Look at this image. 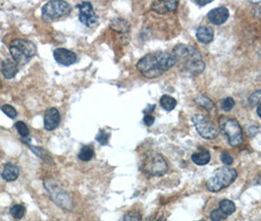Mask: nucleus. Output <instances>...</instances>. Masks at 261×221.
Wrapping results in <instances>:
<instances>
[{"label": "nucleus", "mask_w": 261, "mask_h": 221, "mask_svg": "<svg viewBox=\"0 0 261 221\" xmlns=\"http://www.w3.org/2000/svg\"><path fill=\"white\" fill-rule=\"evenodd\" d=\"M178 2L174 0L166 1V0H160V1H153L152 3V9L157 14H166L171 11H174L177 8Z\"/></svg>", "instance_id": "4468645a"}, {"label": "nucleus", "mask_w": 261, "mask_h": 221, "mask_svg": "<svg viewBox=\"0 0 261 221\" xmlns=\"http://www.w3.org/2000/svg\"><path fill=\"white\" fill-rule=\"evenodd\" d=\"M256 112H257V115L259 116V118H261V103L257 105V109H256Z\"/></svg>", "instance_id": "e433bc0d"}, {"label": "nucleus", "mask_w": 261, "mask_h": 221, "mask_svg": "<svg viewBox=\"0 0 261 221\" xmlns=\"http://www.w3.org/2000/svg\"><path fill=\"white\" fill-rule=\"evenodd\" d=\"M220 158H221V161H222L225 165H227V166L232 165L233 162H234V158L232 157V155H231L230 154L226 153V152H224V153L221 154Z\"/></svg>", "instance_id": "473e14b6"}, {"label": "nucleus", "mask_w": 261, "mask_h": 221, "mask_svg": "<svg viewBox=\"0 0 261 221\" xmlns=\"http://www.w3.org/2000/svg\"><path fill=\"white\" fill-rule=\"evenodd\" d=\"M9 51L17 64L25 65L37 54V46L31 41L17 39L11 42Z\"/></svg>", "instance_id": "20e7f679"}, {"label": "nucleus", "mask_w": 261, "mask_h": 221, "mask_svg": "<svg viewBox=\"0 0 261 221\" xmlns=\"http://www.w3.org/2000/svg\"><path fill=\"white\" fill-rule=\"evenodd\" d=\"M19 174H20L19 167L17 165H15V164L9 162V163L5 164L1 176L5 181L13 182L19 177Z\"/></svg>", "instance_id": "f3484780"}, {"label": "nucleus", "mask_w": 261, "mask_h": 221, "mask_svg": "<svg viewBox=\"0 0 261 221\" xmlns=\"http://www.w3.org/2000/svg\"><path fill=\"white\" fill-rule=\"evenodd\" d=\"M214 32L210 27L202 26L196 31V39L201 44H209L213 41Z\"/></svg>", "instance_id": "a211bd4d"}, {"label": "nucleus", "mask_w": 261, "mask_h": 221, "mask_svg": "<svg viewBox=\"0 0 261 221\" xmlns=\"http://www.w3.org/2000/svg\"><path fill=\"white\" fill-rule=\"evenodd\" d=\"M220 128L232 147H239L243 143L242 130L239 123L234 118L221 117Z\"/></svg>", "instance_id": "423d86ee"}, {"label": "nucleus", "mask_w": 261, "mask_h": 221, "mask_svg": "<svg viewBox=\"0 0 261 221\" xmlns=\"http://www.w3.org/2000/svg\"><path fill=\"white\" fill-rule=\"evenodd\" d=\"M236 169L230 166H223L216 169L213 175L207 180L206 188L208 191L217 193L224 188L229 187L237 178Z\"/></svg>", "instance_id": "7ed1b4c3"}, {"label": "nucleus", "mask_w": 261, "mask_h": 221, "mask_svg": "<svg viewBox=\"0 0 261 221\" xmlns=\"http://www.w3.org/2000/svg\"><path fill=\"white\" fill-rule=\"evenodd\" d=\"M53 56H54L55 61L63 66H70L76 63L78 60L76 53H74L73 51L69 49L62 48V47L56 48L53 52Z\"/></svg>", "instance_id": "9b49d317"}, {"label": "nucleus", "mask_w": 261, "mask_h": 221, "mask_svg": "<svg viewBox=\"0 0 261 221\" xmlns=\"http://www.w3.org/2000/svg\"><path fill=\"white\" fill-rule=\"evenodd\" d=\"M44 188L54 203H56L61 208L72 210L74 206L73 199H71L70 195L54 179L51 178L45 180Z\"/></svg>", "instance_id": "39448f33"}, {"label": "nucleus", "mask_w": 261, "mask_h": 221, "mask_svg": "<svg viewBox=\"0 0 261 221\" xmlns=\"http://www.w3.org/2000/svg\"><path fill=\"white\" fill-rule=\"evenodd\" d=\"M17 63L11 59H5L1 64V72L6 79L14 78L18 73Z\"/></svg>", "instance_id": "2eb2a0df"}, {"label": "nucleus", "mask_w": 261, "mask_h": 221, "mask_svg": "<svg viewBox=\"0 0 261 221\" xmlns=\"http://www.w3.org/2000/svg\"><path fill=\"white\" fill-rule=\"evenodd\" d=\"M248 132H249V134H250L251 136H254V135L258 132V128H257L256 126H250V127L248 128Z\"/></svg>", "instance_id": "c9c22d12"}, {"label": "nucleus", "mask_w": 261, "mask_h": 221, "mask_svg": "<svg viewBox=\"0 0 261 221\" xmlns=\"http://www.w3.org/2000/svg\"><path fill=\"white\" fill-rule=\"evenodd\" d=\"M154 121H155L154 117L152 116L151 114H147V115L144 117V122H145V124H146L147 126H149V127H151L152 125H153Z\"/></svg>", "instance_id": "72a5a7b5"}, {"label": "nucleus", "mask_w": 261, "mask_h": 221, "mask_svg": "<svg viewBox=\"0 0 261 221\" xmlns=\"http://www.w3.org/2000/svg\"><path fill=\"white\" fill-rule=\"evenodd\" d=\"M109 138H110V134L106 133L104 130H101L98 135L96 136L95 140L102 146H105L108 144V141H109Z\"/></svg>", "instance_id": "c756f323"}, {"label": "nucleus", "mask_w": 261, "mask_h": 221, "mask_svg": "<svg viewBox=\"0 0 261 221\" xmlns=\"http://www.w3.org/2000/svg\"><path fill=\"white\" fill-rule=\"evenodd\" d=\"M182 71L189 75H198L205 69V64L200 53L193 46L187 44H178L174 47L173 52Z\"/></svg>", "instance_id": "f03ea898"}, {"label": "nucleus", "mask_w": 261, "mask_h": 221, "mask_svg": "<svg viewBox=\"0 0 261 221\" xmlns=\"http://www.w3.org/2000/svg\"><path fill=\"white\" fill-rule=\"evenodd\" d=\"M94 156V150L91 146H84L78 155V157L82 161H89Z\"/></svg>", "instance_id": "4be33fe9"}, {"label": "nucleus", "mask_w": 261, "mask_h": 221, "mask_svg": "<svg viewBox=\"0 0 261 221\" xmlns=\"http://www.w3.org/2000/svg\"><path fill=\"white\" fill-rule=\"evenodd\" d=\"M10 213L13 216V218L19 220V219H22L25 216L26 208H25V206L23 204H14L10 208Z\"/></svg>", "instance_id": "b1692460"}, {"label": "nucleus", "mask_w": 261, "mask_h": 221, "mask_svg": "<svg viewBox=\"0 0 261 221\" xmlns=\"http://www.w3.org/2000/svg\"><path fill=\"white\" fill-rule=\"evenodd\" d=\"M15 128H16V130L18 131V133L20 134L21 137H23V138H28V137H29V135H30V130H29L28 126H27L24 122H22V121H18V122H16V124H15Z\"/></svg>", "instance_id": "393cba45"}, {"label": "nucleus", "mask_w": 261, "mask_h": 221, "mask_svg": "<svg viewBox=\"0 0 261 221\" xmlns=\"http://www.w3.org/2000/svg\"><path fill=\"white\" fill-rule=\"evenodd\" d=\"M1 109H2V111H3L8 117H10L11 119H15V118L17 117V115H18V113H17V111H16V109H15L13 106L9 105V104H5V105H3V106L1 107Z\"/></svg>", "instance_id": "bb28decb"}, {"label": "nucleus", "mask_w": 261, "mask_h": 221, "mask_svg": "<svg viewBox=\"0 0 261 221\" xmlns=\"http://www.w3.org/2000/svg\"><path fill=\"white\" fill-rule=\"evenodd\" d=\"M60 124V114L59 111L54 108H48L45 114H44V128L47 131H52L54 129H56Z\"/></svg>", "instance_id": "f8f14e48"}, {"label": "nucleus", "mask_w": 261, "mask_h": 221, "mask_svg": "<svg viewBox=\"0 0 261 221\" xmlns=\"http://www.w3.org/2000/svg\"><path fill=\"white\" fill-rule=\"evenodd\" d=\"M219 205H220L221 211L227 216L232 215L236 211V205L230 199H223L222 201H220Z\"/></svg>", "instance_id": "5701e85b"}, {"label": "nucleus", "mask_w": 261, "mask_h": 221, "mask_svg": "<svg viewBox=\"0 0 261 221\" xmlns=\"http://www.w3.org/2000/svg\"><path fill=\"white\" fill-rule=\"evenodd\" d=\"M160 105L162 106L163 109L166 110V111H172L177 105V100L170 95L164 94L160 98Z\"/></svg>", "instance_id": "aec40b11"}, {"label": "nucleus", "mask_w": 261, "mask_h": 221, "mask_svg": "<svg viewBox=\"0 0 261 221\" xmlns=\"http://www.w3.org/2000/svg\"><path fill=\"white\" fill-rule=\"evenodd\" d=\"M77 7L79 8V20L85 26L89 28L97 22V15L90 2H82Z\"/></svg>", "instance_id": "9d476101"}, {"label": "nucleus", "mask_w": 261, "mask_h": 221, "mask_svg": "<svg viewBox=\"0 0 261 221\" xmlns=\"http://www.w3.org/2000/svg\"><path fill=\"white\" fill-rule=\"evenodd\" d=\"M122 221H142V215L136 211H129L124 215Z\"/></svg>", "instance_id": "a878e982"}, {"label": "nucleus", "mask_w": 261, "mask_h": 221, "mask_svg": "<svg viewBox=\"0 0 261 221\" xmlns=\"http://www.w3.org/2000/svg\"><path fill=\"white\" fill-rule=\"evenodd\" d=\"M212 0H198V1H196V4H198L199 6H204L206 4H209L211 3Z\"/></svg>", "instance_id": "f704fd0d"}, {"label": "nucleus", "mask_w": 261, "mask_h": 221, "mask_svg": "<svg viewBox=\"0 0 261 221\" xmlns=\"http://www.w3.org/2000/svg\"><path fill=\"white\" fill-rule=\"evenodd\" d=\"M211 159V155L209 154L208 151L203 150L200 152H196L195 154H193L192 155V160L194 163H196V165L202 166V165H206Z\"/></svg>", "instance_id": "6ab92c4d"}, {"label": "nucleus", "mask_w": 261, "mask_h": 221, "mask_svg": "<svg viewBox=\"0 0 261 221\" xmlns=\"http://www.w3.org/2000/svg\"><path fill=\"white\" fill-rule=\"evenodd\" d=\"M192 121L198 135L205 140H213L219 135L218 129L205 115L196 113L193 116Z\"/></svg>", "instance_id": "6e6552de"}, {"label": "nucleus", "mask_w": 261, "mask_h": 221, "mask_svg": "<svg viewBox=\"0 0 261 221\" xmlns=\"http://www.w3.org/2000/svg\"><path fill=\"white\" fill-rule=\"evenodd\" d=\"M226 217H227V215H225L221 211L220 208L219 209H214V210H212L210 212V219L212 221H222V220L226 219Z\"/></svg>", "instance_id": "7c9ffc66"}, {"label": "nucleus", "mask_w": 261, "mask_h": 221, "mask_svg": "<svg viewBox=\"0 0 261 221\" xmlns=\"http://www.w3.org/2000/svg\"><path fill=\"white\" fill-rule=\"evenodd\" d=\"M30 148H31V150L38 155V156H40L42 159H44V160H48V159H50V156H47V154H46V152L44 151V150H43L42 148H38V147H33V146H29Z\"/></svg>", "instance_id": "2f4dec72"}, {"label": "nucleus", "mask_w": 261, "mask_h": 221, "mask_svg": "<svg viewBox=\"0 0 261 221\" xmlns=\"http://www.w3.org/2000/svg\"><path fill=\"white\" fill-rule=\"evenodd\" d=\"M144 172L151 176H162L168 171V163L159 154H153L145 159Z\"/></svg>", "instance_id": "1a4fd4ad"}, {"label": "nucleus", "mask_w": 261, "mask_h": 221, "mask_svg": "<svg viewBox=\"0 0 261 221\" xmlns=\"http://www.w3.org/2000/svg\"><path fill=\"white\" fill-rule=\"evenodd\" d=\"M207 18L212 24L216 26H220L228 20L229 10L226 7H218V8L212 9L211 11L208 12Z\"/></svg>", "instance_id": "ddd939ff"}, {"label": "nucleus", "mask_w": 261, "mask_h": 221, "mask_svg": "<svg viewBox=\"0 0 261 221\" xmlns=\"http://www.w3.org/2000/svg\"><path fill=\"white\" fill-rule=\"evenodd\" d=\"M235 106V100L232 97H226L221 103V107L225 112H229Z\"/></svg>", "instance_id": "c85d7f7f"}, {"label": "nucleus", "mask_w": 261, "mask_h": 221, "mask_svg": "<svg viewBox=\"0 0 261 221\" xmlns=\"http://www.w3.org/2000/svg\"><path fill=\"white\" fill-rule=\"evenodd\" d=\"M71 11L72 7L68 2L56 0V1H49L44 5L42 15L44 20L52 21L54 19H58L70 14Z\"/></svg>", "instance_id": "0eeeda50"}, {"label": "nucleus", "mask_w": 261, "mask_h": 221, "mask_svg": "<svg viewBox=\"0 0 261 221\" xmlns=\"http://www.w3.org/2000/svg\"><path fill=\"white\" fill-rule=\"evenodd\" d=\"M248 101L250 103V105L255 106L261 103V89L255 90L254 92H252L248 98Z\"/></svg>", "instance_id": "cd10ccee"}, {"label": "nucleus", "mask_w": 261, "mask_h": 221, "mask_svg": "<svg viewBox=\"0 0 261 221\" xmlns=\"http://www.w3.org/2000/svg\"><path fill=\"white\" fill-rule=\"evenodd\" d=\"M175 64H177V59L173 53L156 51L141 58L137 64V68L145 77L153 79L161 76Z\"/></svg>", "instance_id": "f257e3e1"}, {"label": "nucleus", "mask_w": 261, "mask_h": 221, "mask_svg": "<svg viewBox=\"0 0 261 221\" xmlns=\"http://www.w3.org/2000/svg\"><path fill=\"white\" fill-rule=\"evenodd\" d=\"M195 100H196V104L200 105V106L203 107L204 109H207L208 111H211V110H212L213 108L215 109V105H214L213 101H212L210 98H208L207 96L203 95V94H197V95L196 96Z\"/></svg>", "instance_id": "412c9836"}, {"label": "nucleus", "mask_w": 261, "mask_h": 221, "mask_svg": "<svg viewBox=\"0 0 261 221\" xmlns=\"http://www.w3.org/2000/svg\"><path fill=\"white\" fill-rule=\"evenodd\" d=\"M109 27L117 33L128 34L130 31V25L128 21L122 18H114L110 21Z\"/></svg>", "instance_id": "dca6fc26"}, {"label": "nucleus", "mask_w": 261, "mask_h": 221, "mask_svg": "<svg viewBox=\"0 0 261 221\" xmlns=\"http://www.w3.org/2000/svg\"><path fill=\"white\" fill-rule=\"evenodd\" d=\"M199 221H205V220H199Z\"/></svg>", "instance_id": "4c0bfd02"}]
</instances>
